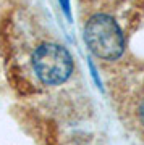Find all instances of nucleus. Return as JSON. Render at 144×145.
Here are the masks:
<instances>
[{
	"mask_svg": "<svg viewBox=\"0 0 144 145\" xmlns=\"http://www.w3.org/2000/svg\"><path fill=\"white\" fill-rule=\"evenodd\" d=\"M84 44L94 57L113 61L125 52V34L120 23L108 13H94L83 29Z\"/></svg>",
	"mask_w": 144,
	"mask_h": 145,
	"instance_id": "nucleus-1",
	"label": "nucleus"
},
{
	"mask_svg": "<svg viewBox=\"0 0 144 145\" xmlns=\"http://www.w3.org/2000/svg\"><path fill=\"white\" fill-rule=\"evenodd\" d=\"M31 66L36 76L47 86L67 82L73 72V57L67 48L55 42H44L34 48Z\"/></svg>",
	"mask_w": 144,
	"mask_h": 145,
	"instance_id": "nucleus-2",
	"label": "nucleus"
},
{
	"mask_svg": "<svg viewBox=\"0 0 144 145\" xmlns=\"http://www.w3.org/2000/svg\"><path fill=\"white\" fill-rule=\"evenodd\" d=\"M122 108L129 121L144 132V78L122 99Z\"/></svg>",
	"mask_w": 144,
	"mask_h": 145,
	"instance_id": "nucleus-3",
	"label": "nucleus"
},
{
	"mask_svg": "<svg viewBox=\"0 0 144 145\" xmlns=\"http://www.w3.org/2000/svg\"><path fill=\"white\" fill-rule=\"evenodd\" d=\"M60 5H62L63 13H65L68 18H71V15H70V0H60Z\"/></svg>",
	"mask_w": 144,
	"mask_h": 145,
	"instance_id": "nucleus-4",
	"label": "nucleus"
}]
</instances>
